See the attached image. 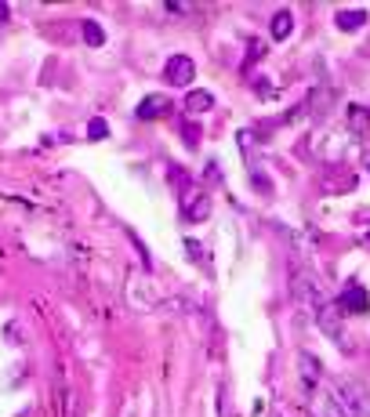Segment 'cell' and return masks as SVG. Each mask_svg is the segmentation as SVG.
I'll use <instances>...</instances> for the list:
<instances>
[{"mask_svg": "<svg viewBox=\"0 0 370 417\" xmlns=\"http://www.w3.org/2000/svg\"><path fill=\"white\" fill-rule=\"evenodd\" d=\"M163 77H167V84H174V87H189V84H193V77H196L193 58H189V55H171L167 66H163Z\"/></svg>", "mask_w": 370, "mask_h": 417, "instance_id": "cell-1", "label": "cell"}, {"mask_svg": "<svg viewBox=\"0 0 370 417\" xmlns=\"http://www.w3.org/2000/svg\"><path fill=\"white\" fill-rule=\"evenodd\" d=\"M316 323H320L323 334H330L334 341H341V345H345V334H341V309L334 305V301H323V305H316Z\"/></svg>", "mask_w": 370, "mask_h": 417, "instance_id": "cell-2", "label": "cell"}, {"mask_svg": "<svg viewBox=\"0 0 370 417\" xmlns=\"http://www.w3.org/2000/svg\"><path fill=\"white\" fill-rule=\"evenodd\" d=\"M298 370H301V381H305L309 392H320V385H327L323 381V366H320V359H316L312 352H301L298 356Z\"/></svg>", "mask_w": 370, "mask_h": 417, "instance_id": "cell-3", "label": "cell"}, {"mask_svg": "<svg viewBox=\"0 0 370 417\" xmlns=\"http://www.w3.org/2000/svg\"><path fill=\"white\" fill-rule=\"evenodd\" d=\"M294 298L298 301H305V305H323V290H320V283H316V276H309V272H301V276H294Z\"/></svg>", "mask_w": 370, "mask_h": 417, "instance_id": "cell-4", "label": "cell"}, {"mask_svg": "<svg viewBox=\"0 0 370 417\" xmlns=\"http://www.w3.org/2000/svg\"><path fill=\"white\" fill-rule=\"evenodd\" d=\"M341 309H345L349 315H367L370 312V294L360 283H349L345 294H341Z\"/></svg>", "mask_w": 370, "mask_h": 417, "instance_id": "cell-5", "label": "cell"}, {"mask_svg": "<svg viewBox=\"0 0 370 417\" xmlns=\"http://www.w3.org/2000/svg\"><path fill=\"white\" fill-rule=\"evenodd\" d=\"M182 214H185L189 222L211 218V196H207V193H185V196H182Z\"/></svg>", "mask_w": 370, "mask_h": 417, "instance_id": "cell-6", "label": "cell"}, {"mask_svg": "<svg viewBox=\"0 0 370 417\" xmlns=\"http://www.w3.org/2000/svg\"><path fill=\"white\" fill-rule=\"evenodd\" d=\"M138 120H163L171 112V98L167 95H149V98H142L138 102Z\"/></svg>", "mask_w": 370, "mask_h": 417, "instance_id": "cell-7", "label": "cell"}, {"mask_svg": "<svg viewBox=\"0 0 370 417\" xmlns=\"http://www.w3.org/2000/svg\"><path fill=\"white\" fill-rule=\"evenodd\" d=\"M185 109L193 112V117H200V112L214 109V95H211V91H189V95H185Z\"/></svg>", "mask_w": 370, "mask_h": 417, "instance_id": "cell-8", "label": "cell"}, {"mask_svg": "<svg viewBox=\"0 0 370 417\" xmlns=\"http://www.w3.org/2000/svg\"><path fill=\"white\" fill-rule=\"evenodd\" d=\"M338 22V29H345V33H356V29H363V22H367V11H341V15L334 19Z\"/></svg>", "mask_w": 370, "mask_h": 417, "instance_id": "cell-9", "label": "cell"}, {"mask_svg": "<svg viewBox=\"0 0 370 417\" xmlns=\"http://www.w3.org/2000/svg\"><path fill=\"white\" fill-rule=\"evenodd\" d=\"M290 29H294V19H290V11H276V19H273V40H287Z\"/></svg>", "mask_w": 370, "mask_h": 417, "instance_id": "cell-10", "label": "cell"}, {"mask_svg": "<svg viewBox=\"0 0 370 417\" xmlns=\"http://www.w3.org/2000/svg\"><path fill=\"white\" fill-rule=\"evenodd\" d=\"M84 40L91 47H102V44H106V29H102L98 22H84Z\"/></svg>", "mask_w": 370, "mask_h": 417, "instance_id": "cell-11", "label": "cell"}, {"mask_svg": "<svg viewBox=\"0 0 370 417\" xmlns=\"http://www.w3.org/2000/svg\"><path fill=\"white\" fill-rule=\"evenodd\" d=\"M87 138H95V142H102V138H109V123L102 120V117H95L91 123H87Z\"/></svg>", "mask_w": 370, "mask_h": 417, "instance_id": "cell-12", "label": "cell"}, {"mask_svg": "<svg viewBox=\"0 0 370 417\" xmlns=\"http://www.w3.org/2000/svg\"><path fill=\"white\" fill-rule=\"evenodd\" d=\"M8 19H11V8H8V4H0V22H8Z\"/></svg>", "mask_w": 370, "mask_h": 417, "instance_id": "cell-13", "label": "cell"}]
</instances>
